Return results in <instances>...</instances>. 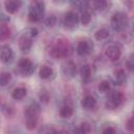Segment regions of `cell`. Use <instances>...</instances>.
Listing matches in <instances>:
<instances>
[{
    "label": "cell",
    "mask_w": 134,
    "mask_h": 134,
    "mask_svg": "<svg viewBox=\"0 0 134 134\" xmlns=\"http://www.w3.org/2000/svg\"><path fill=\"white\" fill-rule=\"evenodd\" d=\"M39 113H40V106L35 102H32L25 108L24 110L25 125L28 130H34L37 127Z\"/></svg>",
    "instance_id": "1"
},
{
    "label": "cell",
    "mask_w": 134,
    "mask_h": 134,
    "mask_svg": "<svg viewBox=\"0 0 134 134\" xmlns=\"http://www.w3.org/2000/svg\"><path fill=\"white\" fill-rule=\"evenodd\" d=\"M70 52H71V47H70L68 40L60 39L55 42V44L51 48L50 54L55 59H63V58L68 57Z\"/></svg>",
    "instance_id": "2"
},
{
    "label": "cell",
    "mask_w": 134,
    "mask_h": 134,
    "mask_svg": "<svg viewBox=\"0 0 134 134\" xmlns=\"http://www.w3.org/2000/svg\"><path fill=\"white\" fill-rule=\"evenodd\" d=\"M45 10V4L42 1H34L30 3L28 7V20L32 23L39 22L42 20L44 16Z\"/></svg>",
    "instance_id": "3"
},
{
    "label": "cell",
    "mask_w": 134,
    "mask_h": 134,
    "mask_svg": "<svg viewBox=\"0 0 134 134\" xmlns=\"http://www.w3.org/2000/svg\"><path fill=\"white\" fill-rule=\"evenodd\" d=\"M129 24V18L124 12H116L111 18V27L115 31H122Z\"/></svg>",
    "instance_id": "4"
},
{
    "label": "cell",
    "mask_w": 134,
    "mask_h": 134,
    "mask_svg": "<svg viewBox=\"0 0 134 134\" xmlns=\"http://www.w3.org/2000/svg\"><path fill=\"white\" fill-rule=\"evenodd\" d=\"M15 71H16V73H18L21 76H29L35 71V65L29 59L21 58L18 61L17 68L15 69Z\"/></svg>",
    "instance_id": "5"
},
{
    "label": "cell",
    "mask_w": 134,
    "mask_h": 134,
    "mask_svg": "<svg viewBox=\"0 0 134 134\" xmlns=\"http://www.w3.org/2000/svg\"><path fill=\"white\" fill-rule=\"evenodd\" d=\"M125 95L122 92L120 91H113L109 94L107 100H106V108L108 110H115L117 108H119L120 106H122V104L125 103Z\"/></svg>",
    "instance_id": "6"
},
{
    "label": "cell",
    "mask_w": 134,
    "mask_h": 134,
    "mask_svg": "<svg viewBox=\"0 0 134 134\" xmlns=\"http://www.w3.org/2000/svg\"><path fill=\"white\" fill-rule=\"evenodd\" d=\"M79 22H80V17L73 10H69L65 13L62 20V23L66 29H74L77 26Z\"/></svg>",
    "instance_id": "7"
},
{
    "label": "cell",
    "mask_w": 134,
    "mask_h": 134,
    "mask_svg": "<svg viewBox=\"0 0 134 134\" xmlns=\"http://www.w3.org/2000/svg\"><path fill=\"white\" fill-rule=\"evenodd\" d=\"M93 47L94 46H93V43L91 40L83 39V40L79 41V43L76 45V53L80 57H86L92 52Z\"/></svg>",
    "instance_id": "8"
},
{
    "label": "cell",
    "mask_w": 134,
    "mask_h": 134,
    "mask_svg": "<svg viewBox=\"0 0 134 134\" xmlns=\"http://www.w3.org/2000/svg\"><path fill=\"white\" fill-rule=\"evenodd\" d=\"M62 72L65 77L72 79L76 74V65L72 61H67L62 65Z\"/></svg>",
    "instance_id": "9"
},
{
    "label": "cell",
    "mask_w": 134,
    "mask_h": 134,
    "mask_svg": "<svg viewBox=\"0 0 134 134\" xmlns=\"http://www.w3.org/2000/svg\"><path fill=\"white\" fill-rule=\"evenodd\" d=\"M0 55H1V61L4 64H9L14 60V50L7 44L2 45V47H1V54Z\"/></svg>",
    "instance_id": "10"
},
{
    "label": "cell",
    "mask_w": 134,
    "mask_h": 134,
    "mask_svg": "<svg viewBox=\"0 0 134 134\" xmlns=\"http://www.w3.org/2000/svg\"><path fill=\"white\" fill-rule=\"evenodd\" d=\"M32 46V38L27 34H23L19 39V48L23 52H27L30 50Z\"/></svg>",
    "instance_id": "11"
},
{
    "label": "cell",
    "mask_w": 134,
    "mask_h": 134,
    "mask_svg": "<svg viewBox=\"0 0 134 134\" xmlns=\"http://www.w3.org/2000/svg\"><path fill=\"white\" fill-rule=\"evenodd\" d=\"M106 55L110 61L115 62L119 60L121 55V50L117 45H110L106 49Z\"/></svg>",
    "instance_id": "12"
},
{
    "label": "cell",
    "mask_w": 134,
    "mask_h": 134,
    "mask_svg": "<svg viewBox=\"0 0 134 134\" xmlns=\"http://www.w3.org/2000/svg\"><path fill=\"white\" fill-rule=\"evenodd\" d=\"M81 105L82 107L87 110V111H91L93 110L95 107H96V99L94 96L90 95V94H87L85 95L83 98H82V102H81Z\"/></svg>",
    "instance_id": "13"
},
{
    "label": "cell",
    "mask_w": 134,
    "mask_h": 134,
    "mask_svg": "<svg viewBox=\"0 0 134 134\" xmlns=\"http://www.w3.org/2000/svg\"><path fill=\"white\" fill-rule=\"evenodd\" d=\"M21 4H22V2L19 0H8V1L4 2V7H5V10L7 13L15 14L19 10Z\"/></svg>",
    "instance_id": "14"
},
{
    "label": "cell",
    "mask_w": 134,
    "mask_h": 134,
    "mask_svg": "<svg viewBox=\"0 0 134 134\" xmlns=\"http://www.w3.org/2000/svg\"><path fill=\"white\" fill-rule=\"evenodd\" d=\"M80 72H81V76H82V80L84 83H87L91 80L92 77V68L90 65H83L80 69Z\"/></svg>",
    "instance_id": "15"
},
{
    "label": "cell",
    "mask_w": 134,
    "mask_h": 134,
    "mask_svg": "<svg viewBox=\"0 0 134 134\" xmlns=\"http://www.w3.org/2000/svg\"><path fill=\"white\" fill-rule=\"evenodd\" d=\"M52 75H53V70L50 66L43 65L39 70V76L42 80H49L52 77Z\"/></svg>",
    "instance_id": "16"
},
{
    "label": "cell",
    "mask_w": 134,
    "mask_h": 134,
    "mask_svg": "<svg viewBox=\"0 0 134 134\" xmlns=\"http://www.w3.org/2000/svg\"><path fill=\"white\" fill-rule=\"evenodd\" d=\"M114 80L117 85H124L126 83L127 75H126V72L124 71V69L118 68V69L114 70Z\"/></svg>",
    "instance_id": "17"
},
{
    "label": "cell",
    "mask_w": 134,
    "mask_h": 134,
    "mask_svg": "<svg viewBox=\"0 0 134 134\" xmlns=\"http://www.w3.org/2000/svg\"><path fill=\"white\" fill-rule=\"evenodd\" d=\"M27 94V90L25 87H17L13 90L12 92V97L16 100H20L23 99Z\"/></svg>",
    "instance_id": "18"
},
{
    "label": "cell",
    "mask_w": 134,
    "mask_h": 134,
    "mask_svg": "<svg viewBox=\"0 0 134 134\" xmlns=\"http://www.w3.org/2000/svg\"><path fill=\"white\" fill-rule=\"evenodd\" d=\"M59 114H60V116L62 118H69L73 114V108L70 105L66 104V105H64V106L61 107V109L59 111Z\"/></svg>",
    "instance_id": "19"
},
{
    "label": "cell",
    "mask_w": 134,
    "mask_h": 134,
    "mask_svg": "<svg viewBox=\"0 0 134 134\" xmlns=\"http://www.w3.org/2000/svg\"><path fill=\"white\" fill-rule=\"evenodd\" d=\"M90 5L95 9V10H98V12H103L107 8L108 6V2L107 1H104V0H96V1H92L90 3Z\"/></svg>",
    "instance_id": "20"
},
{
    "label": "cell",
    "mask_w": 134,
    "mask_h": 134,
    "mask_svg": "<svg viewBox=\"0 0 134 134\" xmlns=\"http://www.w3.org/2000/svg\"><path fill=\"white\" fill-rule=\"evenodd\" d=\"M108 37H109V30L107 28H99L94 34V38L97 41H104Z\"/></svg>",
    "instance_id": "21"
},
{
    "label": "cell",
    "mask_w": 134,
    "mask_h": 134,
    "mask_svg": "<svg viewBox=\"0 0 134 134\" xmlns=\"http://www.w3.org/2000/svg\"><path fill=\"white\" fill-rule=\"evenodd\" d=\"M39 134H59L57 129L51 125H44L40 128Z\"/></svg>",
    "instance_id": "22"
},
{
    "label": "cell",
    "mask_w": 134,
    "mask_h": 134,
    "mask_svg": "<svg viewBox=\"0 0 134 134\" xmlns=\"http://www.w3.org/2000/svg\"><path fill=\"white\" fill-rule=\"evenodd\" d=\"M91 21V14L88 9H85L81 13V16H80V22L83 24V25H88Z\"/></svg>",
    "instance_id": "23"
},
{
    "label": "cell",
    "mask_w": 134,
    "mask_h": 134,
    "mask_svg": "<svg viewBox=\"0 0 134 134\" xmlns=\"http://www.w3.org/2000/svg\"><path fill=\"white\" fill-rule=\"evenodd\" d=\"M10 34H12L10 28L6 24H2L1 27H0V39L2 41H4V40H6L10 37Z\"/></svg>",
    "instance_id": "24"
},
{
    "label": "cell",
    "mask_w": 134,
    "mask_h": 134,
    "mask_svg": "<svg viewBox=\"0 0 134 134\" xmlns=\"http://www.w3.org/2000/svg\"><path fill=\"white\" fill-rule=\"evenodd\" d=\"M111 90V83L109 80H104L98 84V91L102 93H108Z\"/></svg>",
    "instance_id": "25"
},
{
    "label": "cell",
    "mask_w": 134,
    "mask_h": 134,
    "mask_svg": "<svg viewBox=\"0 0 134 134\" xmlns=\"http://www.w3.org/2000/svg\"><path fill=\"white\" fill-rule=\"evenodd\" d=\"M12 80V75L9 72H6V71H3L0 75V84L1 86H6Z\"/></svg>",
    "instance_id": "26"
},
{
    "label": "cell",
    "mask_w": 134,
    "mask_h": 134,
    "mask_svg": "<svg viewBox=\"0 0 134 134\" xmlns=\"http://www.w3.org/2000/svg\"><path fill=\"white\" fill-rule=\"evenodd\" d=\"M77 130L80 131L81 134H88V133L90 132L91 128H90V125H89L88 122H82V124L77 127Z\"/></svg>",
    "instance_id": "27"
},
{
    "label": "cell",
    "mask_w": 134,
    "mask_h": 134,
    "mask_svg": "<svg viewBox=\"0 0 134 134\" xmlns=\"http://www.w3.org/2000/svg\"><path fill=\"white\" fill-rule=\"evenodd\" d=\"M126 67L130 70V71H133L134 72V53H131L127 61H126Z\"/></svg>",
    "instance_id": "28"
},
{
    "label": "cell",
    "mask_w": 134,
    "mask_h": 134,
    "mask_svg": "<svg viewBox=\"0 0 134 134\" xmlns=\"http://www.w3.org/2000/svg\"><path fill=\"white\" fill-rule=\"evenodd\" d=\"M2 112H3V114H5L6 116H12L13 114H14V109H13V107L12 106H9V105H2Z\"/></svg>",
    "instance_id": "29"
},
{
    "label": "cell",
    "mask_w": 134,
    "mask_h": 134,
    "mask_svg": "<svg viewBox=\"0 0 134 134\" xmlns=\"http://www.w3.org/2000/svg\"><path fill=\"white\" fill-rule=\"evenodd\" d=\"M126 129L129 132H134V116H131L126 122Z\"/></svg>",
    "instance_id": "30"
},
{
    "label": "cell",
    "mask_w": 134,
    "mask_h": 134,
    "mask_svg": "<svg viewBox=\"0 0 134 134\" xmlns=\"http://www.w3.org/2000/svg\"><path fill=\"white\" fill-rule=\"evenodd\" d=\"M55 22H57V18H55L54 15H49V16L46 17V19H45V24H46L47 26H53V25L55 24Z\"/></svg>",
    "instance_id": "31"
},
{
    "label": "cell",
    "mask_w": 134,
    "mask_h": 134,
    "mask_svg": "<svg viewBox=\"0 0 134 134\" xmlns=\"http://www.w3.org/2000/svg\"><path fill=\"white\" fill-rule=\"evenodd\" d=\"M39 97H40V100H41L42 103H44V104H46V103L49 100V94H48V92L45 91V90H43V91L40 92Z\"/></svg>",
    "instance_id": "32"
},
{
    "label": "cell",
    "mask_w": 134,
    "mask_h": 134,
    "mask_svg": "<svg viewBox=\"0 0 134 134\" xmlns=\"http://www.w3.org/2000/svg\"><path fill=\"white\" fill-rule=\"evenodd\" d=\"M25 34H27V35L30 36L31 38H35V37L38 36V29H37V28H34V27H30V28H28V29L25 31Z\"/></svg>",
    "instance_id": "33"
},
{
    "label": "cell",
    "mask_w": 134,
    "mask_h": 134,
    "mask_svg": "<svg viewBox=\"0 0 134 134\" xmlns=\"http://www.w3.org/2000/svg\"><path fill=\"white\" fill-rule=\"evenodd\" d=\"M102 134H116V130L113 127H106L103 130Z\"/></svg>",
    "instance_id": "34"
},
{
    "label": "cell",
    "mask_w": 134,
    "mask_h": 134,
    "mask_svg": "<svg viewBox=\"0 0 134 134\" xmlns=\"http://www.w3.org/2000/svg\"><path fill=\"white\" fill-rule=\"evenodd\" d=\"M0 16H1L0 18H1V23H2V24H6V23H8V22H9V18H8V17H6L3 13H1V15H0Z\"/></svg>",
    "instance_id": "35"
}]
</instances>
